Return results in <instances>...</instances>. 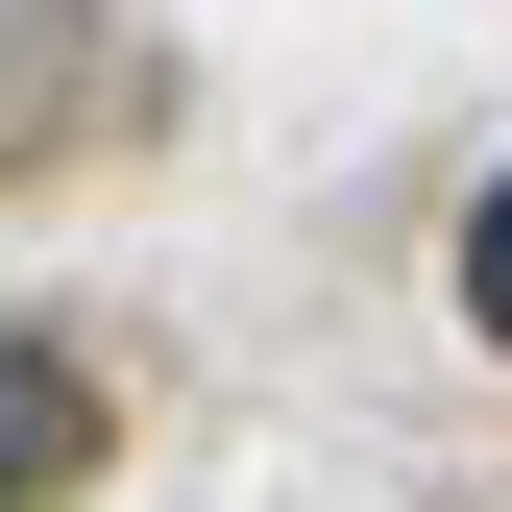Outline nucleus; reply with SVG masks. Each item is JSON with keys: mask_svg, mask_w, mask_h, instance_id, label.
<instances>
[{"mask_svg": "<svg viewBox=\"0 0 512 512\" xmlns=\"http://www.w3.org/2000/svg\"><path fill=\"white\" fill-rule=\"evenodd\" d=\"M98 464V391H74V342H25V317H0V512H49Z\"/></svg>", "mask_w": 512, "mask_h": 512, "instance_id": "1", "label": "nucleus"}, {"mask_svg": "<svg viewBox=\"0 0 512 512\" xmlns=\"http://www.w3.org/2000/svg\"><path fill=\"white\" fill-rule=\"evenodd\" d=\"M464 317H488V342H512V171H488V196H464Z\"/></svg>", "mask_w": 512, "mask_h": 512, "instance_id": "2", "label": "nucleus"}]
</instances>
